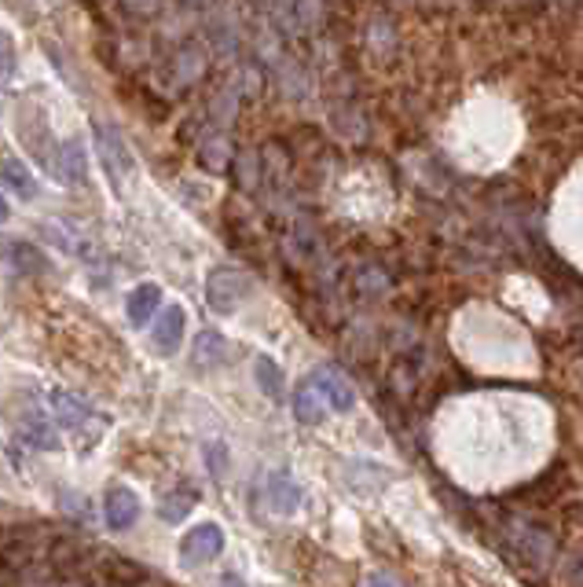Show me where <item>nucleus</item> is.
I'll return each mask as SVG.
<instances>
[{"instance_id":"1","label":"nucleus","mask_w":583,"mask_h":587,"mask_svg":"<svg viewBox=\"0 0 583 587\" xmlns=\"http://www.w3.org/2000/svg\"><path fill=\"white\" fill-rule=\"evenodd\" d=\"M250 290H253V279L246 276V272L213 268L210 276H206V305L221 312V316H232V312L250 298Z\"/></svg>"},{"instance_id":"2","label":"nucleus","mask_w":583,"mask_h":587,"mask_svg":"<svg viewBox=\"0 0 583 587\" xmlns=\"http://www.w3.org/2000/svg\"><path fill=\"white\" fill-rule=\"evenodd\" d=\"M221 551H224V528L216 522H202L184 533L181 565L184 570H199V565H210L213 558H221Z\"/></svg>"},{"instance_id":"3","label":"nucleus","mask_w":583,"mask_h":587,"mask_svg":"<svg viewBox=\"0 0 583 587\" xmlns=\"http://www.w3.org/2000/svg\"><path fill=\"white\" fill-rule=\"evenodd\" d=\"M96 147H100L103 170L111 176V188L122 191L125 180L133 176V154L125 151V140L114 129H107L103 122H96Z\"/></svg>"},{"instance_id":"4","label":"nucleus","mask_w":583,"mask_h":587,"mask_svg":"<svg viewBox=\"0 0 583 587\" xmlns=\"http://www.w3.org/2000/svg\"><path fill=\"white\" fill-rule=\"evenodd\" d=\"M48 408H52L55 423L63 426L66 434H77V437H85L88 423H103V419L96 415L82 397L66 394V389H52V394H48Z\"/></svg>"},{"instance_id":"5","label":"nucleus","mask_w":583,"mask_h":587,"mask_svg":"<svg viewBox=\"0 0 583 587\" xmlns=\"http://www.w3.org/2000/svg\"><path fill=\"white\" fill-rule=\"evenodd\" d=\"M103 517H107V525H111L114 533H125V528H133L136 517H140V496H136L128 485L107 488V496H103Z\"/></svg>"},{"instance_id":"6","label":"nucleus","mask_w":583,"mask_h":587,"mask_svg":"<svg viewBox=\"0 0 583 587\" xmlns=\"http://www.w3.org/2000/svg\"><path fill=\"white\" fill-rule=\"evenodd\" d=\"M264 499H269L272 511L283 514V517L301 511V488L290 474H286V470H272V474L264 477Z\"/></svg>"},{"instance_id":"7","label":"nucleus","mask_w":583,"mask_h":587,"mask_svg":"<svg viewBox=\"0 0 583 587\" xmlns=\"http://www.w3.org/2000/svg\"><path fill=\"white\" fill-rule=\"evenodd\" d=\"M312 386L320 389V397L327 400V408L334 411H352L356 408V389L349 386V378L334 367H315L312 371Z\"/></svg>"},{"instance_id":"8","label":"nucleus","mask_w":583,"mask_h":587,"mask_svg":"<svg viewBox=\"0 0 583 587\" xmlns=\"http://www.w3.org/2000/svg\"><path fill=\"white\" fill-rule=\"evenodd\" d=\"M184 327H187V312H184V305L162 309V312H158V320H154V327H151L154 346L162 349L165 357H173V352L181 349V341H184Z\"/></svg>"},{"instance_id":"9","label":"nucleus","mask_w":583,"mask_h":587,"mask_svg":"<svg viewBox=\"0 0 583 587\" xmlns=\"http://www.w3.org/2000/svg\"><path fill=\"white\" fill-rule=\"evenodd\" d=\"M228 360H232V346L221 330H202V335L195 338V367L216 371V367L228 364Z\"/></svg>"},{"instance_id":"10","label":"nucleus","mask_w":583,"mask_h":587,"mask_svg":"<svg viewBox=\"0 0 583 587\" xmlns=\"http://www.w3.org/2000/svg\"><path fill=\"white\" fill-rule=\"evenodd\" d=\"M158 305H162V287H158V283H140V287H133V290H128V298H125V312H128V320H133L136 327L151 323Z\"/></svg>"},{"instance_id":"11","label":"nucleus","mask_w":583,"mask_h":587,"mask_svg":"<svg viewBox=\"0 0 583 587\" xmlns=\"http://www.w3.org/2000/svg\"><path fill=\"white\" fill-rule=\"evenodd\" d=\"M0 180H4L8 188L18 195V199H37V191H41L34 170H29L23 159H4V162H0Z\"/></svg>"},{"instance_id":"12","label":"nucleus","mask_w":583,"mask_h":587,"mask_svg":"<svg viewBox=\"0 0 583 587\" xmlns=\"http://www.w3.org/2000/svg\"><path fill=\"white\" fill-rule=\"evenodd\" d=\"M59 165V173L66 176V184H85L88 180V162H85V143L82 140H66L59 147V154L52 159Z\"/></svg>"},{"instance_id":"13","label":"nucleus","mask_w":583,"mask_h":587,"mask_svg":"<svg viewBox=\"0 0 583 587\" xmlns=\"http://www.w3.org/2000/svg\"><path fill=\"white\" fill-rule=\"evenodd\" d=\"M294 415H298V423H305V426H315L323 415H327V400L320 397V389L312 386V378H305L298 386V394H294Z\"/></svg>"},{"instance_id":"14","label":"nucleus","mask_w":583,"mask_h":587,"mask_svg":"<svg viewBox=\"0 0 583 587\" xmlns=\"http://www.w3.org/2000/svg\"><path fill=\"white\" fill-rule=\"evenodd\" d=\"M55 426H59L55 419L41 415V411H29V415L23 419V437L34 448H45V452H52V448H59V429Z\"/></svg>"},{"instance_id":"15","label":"nucleus","mask_w":583,"mask_h":587,"mask_svg":"<svg viewBox=\"0 0 583 587\" xmlns=\"http://www.w3.org/2000/svg\"><path fill=\"white\" fill-rule=\"evenodd\" d=\"M253 378H257V386H261V394L269 400H283L286 397V375H283V367L275 364L272 357H257L253 360Z\"/></svg>"},{"instance_id":"16","label":"nucleus","mask_w":583,"mask_h":587,"mask_svg":"<svg viewBox=\"0 0 583 587\" xmlns=\"http://www.w3.org/2000/svg\"><path fill=\"white\" fill-rule=\"evenodd\" d=\"M195 511V492H173L162 499V507H158V514H162V522H184L187 514Z\"/></svg>"},{"instance_id":"17","label":"nucleus","mask_w":583,"mask_h":587,"mask_svg":"<svg viewBox=\"0 0 583 587\" xmlns=\"http://www.w3.org/2000/svg\"><path fill=\"white\" fill-rule=\"evenodd\" d=\"M12 258H15V264L18 268L26 272V264H29V272H45L48 268V258L41 250H34V247H26V242H18V247L12 250Z\"/></svg>"},{"instance_id":"18","label":"nucleus","mask_w":583,"mask_h":587,"mask_svg":"<svg viewBox=\"0 0 583 587\" xmlns=\"http://www.w3.org/2000/svg\"><path fill=\"white\" fill-rule=\"evenodd\" d=\"M12 74H15V45L8 34H0V85H8Z\"/></svg>"},{"instance_id":"19","label":"nucleus","mask_w":583,"mask_h":587,"mask_svg":"<svg viewBox=\"0 0 583 587\" xmlns=\"http://www.w3.org/2000/svg\"><path fill=\"white\" fill-rule=\"evenodd\" d=\"M206 463H210V470L216 477H224L228 474V452H224V445L221 440H213L210 448H206Z\"/></svg>"},{"instance_id":"20","label":"nucleus","mask_w":583,"mask_h":587,"mask_svg":"<svg viewBox=\"0 0 583 587\" xmlns=\"http://www.w3.org/2000/svg\"><path fill=\"white\" fill-rule=\"evenodd\" d=\"M8 217H12V210H8V199L0 195V224H4Z\"/></svg>"}]
</instances>
